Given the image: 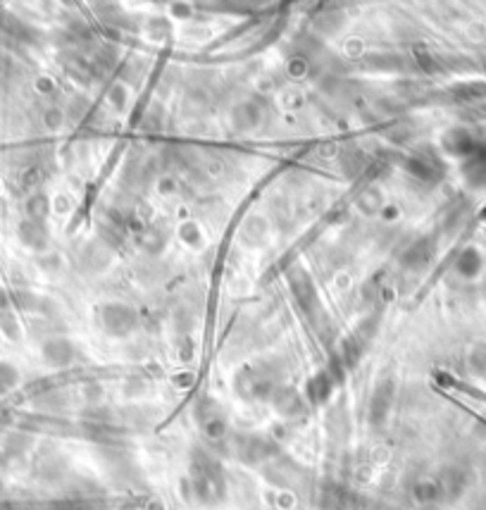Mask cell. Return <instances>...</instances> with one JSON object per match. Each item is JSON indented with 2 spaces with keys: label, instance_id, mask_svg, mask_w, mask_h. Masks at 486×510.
Segmentation results:
<instances>
[{
  "label": "cell",
  "instance_id": "1",
  "mask_svg": "<svg viewBox=\"0 0 486 510\" xmlns=\"http://www.w3.org/2000/svg\"><path fill=\"white\" fill-rule=\"evenodd\" d=\"M19 237H22L24 244H29V246H41V241L45 239V234L41 232L38 222L31 220V222H24V225H22V229H19Z\"/></svg>",
  "mask_w": 486,
  "mask_h": 510
},
{
  "label": "cell",
  "instance_id": "3",
  "mask_svg": "<svg viewBox=\"0 0 486 510\" xmlns=\"http://www.w3.org/2000/svg\"><path fill=\"white\" fill-rule=\"evenodd\" d=\"M0 324H3V329H8V334H10L12 339H15V334H17V324L12 322L10 315H3V317H0Z\"/></svg>",
  "mask_w": 486,
  "mask_h": 510
},
{
  "label": "cell",
  "instance_id": "2",
  "mask_svg": "<svg viewBox=\"0 0 486 510\" xmlns=\"http://www.w3.org/2000/svg\"><path fill=\"white\" fill-rule=\"evenodd\" d=\"M15 370L10 368V365H5V363H0V391H5V389H10L12 384H15Z\"/></svg>",
  "mask_w": 486,
  "mask_h": 510
}]
</instances>
